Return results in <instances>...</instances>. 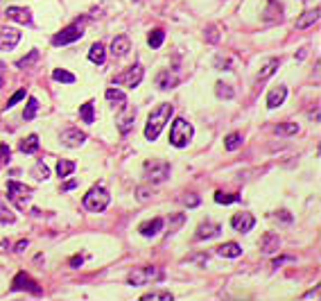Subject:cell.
<instances>
[{
  "label": "cell",
  "mask_w": 321,
  "mask_h": 301,
  "mask_svg": "<svg viewBox=\"0 0 321 301\" xmlns=\"http://www.w3.org/2000/svg\"><path fill=\"white\" fill-rule=\"evenodd\" d=\"M170 116H172V104H170V102L158 104L152 114H149V118H147V125H145V139H147V141H156L158 134H161V129H163L165 123L170 120Z\"/></svg>",
  "instance_id": "obj_1"
},
{
  "label": "cell",
  "mask_w": 321,
  "mask_h": 301,
  "mask_svg": "<svg viewBox=\"0 0 321 301\" xmlns=\"http://www.w3.org/2000/svg\"><path fill=\"white\" fill-rule=\"evenodd\" d=\"M193 125L188 123V120L183 118H177L172 123V127H170V143L174 145V148H186V145L190 143V139H193Z\"/></svg>",
  "instance_id": "obj_2"
},
{
  "label": "cell",
  "mask_w": 321,
  "mask_h": 301,
  "mask_svg": "<svg viewBox=\"0 0 321 301\" xmlns=\"http://www.w3.org/2000/svg\"><path fill=\"white\" fill-rule=\"evenodd\" d=\"M109 202H111V195L102 186L91 188L89 193L84 195V208L91 213H102L104 208L109 206Z\"/></svg>",
  "instance_id": "obj_3"
},
{
  "label": "cell",
  "mask_w": 321,
  "mask_h": 301,
  "mask_svg": "<svg viewBox=\"0 0 321 301\" xmlns=\"http://www.w3.org/2000/svg\"><path fill=\"white\" fill-rule=\"evenodd\" d=\"M143 75H145V70H143V66L140 64H136V66H129L124 73H120V75H115V79H113V84H118V86H127V89H136V86L143 82Z\"/></svg>",
  "instance_id": "obj_4"
},
{
  "label": "cell",
  "mask_w": 321,
  "mask_h": 301,
  "mask_svg": "<svg viewBox=\"0 0 321 301\" xmlns=\"http://www.w3.org/2000/svg\"><path fill=\"white\" fill-rule=\"evenodd\" d=\"M161 277H163V272L158 267H138V270H133L129 274V283L131 286H145L149 281H158Z\"/></svg>",
  "instance_id": "obj_5"
},
{
  "label": "cell",
  "mask_w": 321,
  "mask_h": 301,
  "mask_svg": "<svg viewBox=\"0 0 321 301\" xmlns=\"http://www.w3.org/2000/svg\"><path fill=\"white\" fill-rule=\"evenodd\" d=\"M168 177H170V165L165 161H154L145 165V179L147 181L158 183V181H165Z\"/></svg>",
  "instance_id": "obj_6"
},
{
  "label": "cell",
  "mask_w": 321,
  "mask_h": 301,
  "mask_svg": "<svg viewBox=\"0 0 321 301\" xmlns=\"http://www.w3.org/2000/svg\"><path fill=\"white\" fill-rule=\"evenodd\" d=\"M253 224H256V217H253L251 213H235V215L231 217V227L235 229L237 233H249L253 229Z\"/></svg>",
  "instance_id": "obj_7"
},
{
  "label": "cell",
  "mask_w": 321,
  "mask_h": 301,
  "mask_svg": "<svg viewBox=\"0 0 321 301\" xmlns=\"http://www.w3.org/2000/svg\"><path fill=\"white\" fill-rule=\"evenodd\" d=\"M11 290H30V292H34V295H39L41 288H39V283L30 277V274L18 272V274H16V279L11 281Z\"/></svg>",
  "instance_id": "obj_8"
},
{
  "label": "cell",
  "mask_w": 321,
  "mask_h": 301,
  "mask_svg": "<svg viewBox=\"0 0 321 301\" xmlns=\"http://www.w3.org/2000/svg\"><path fill=\"white\" fill-rule=\"evenodd\" d=\"M82 27L79 25H70V27H66L64 32H59V34L52 39V43L55 45H66V43H73V41H77V39H82Z\"/></svg>",
  "instance_id": "obj_9"
},
{
  "label": "cell",
  "mask_w": 321,
  "mask_h": 301,
  "mask_svg": "<svg viewBox=\"0 0 321 301\" xmlns=\"http://www.w3.org/2000/svg\"><path fill=\"white\" fill-rule=\"evenodd\" d=\"M86 141V134L79 132L77 127H70V129H64L61 132V143L66 145V148H77V145H82Z\"/></svg>",
  "instance_id": "obj_10"
},
{
  "label": "cell",
  "mask_w": 321,
  "mask_h": 301,
  "mask_svg": "<svg viewBox=\"0 0 321 301\" xmlns=\"http://www.w3.org/2000/svg\"><path fill=\"white\" fill-rule=\"evenodd\" d=\"M7 193H9V199H14V202L20 204V199H27L32 193L30 186H25V183H18V181H7Z\"/></svg>",
  "instance_id": "obj_11"
},
{
  "label": "cell",
  "mask_w": 321,
  "mask_h": 301,
  "mask_svg": "<svg viewBox=\"0 0 321 301\" xmlns=\"http://www.w3.org/2000/svg\"><path fill=\"white\" fill-rule=\"evenodd\" d=\"M18 41H20V32L18 30L7 27V30L0 32V50H14L16 45H18Z\"/></svg>",
  "instance_id": "obj_12"
},
{
  "label": "cell",
  "mask_w": 321,
  "mask_h": 301,
  "mask_svg": "<svg viewBox=\"0 0 321 301\" xmlns=\"http://www.w3.org/2000/svg\"><path fill=\"white\" fill-rule=\"evenodd\" d=\"M278 247H281V238H278V233L267 231L265 236H262V240H260V249H262V254H276V252H278Z\"/></svg>",
  "instance_id": "obj_13"
},
{
  "label": "cell",
  "mask_w": 321,
  "mask_h": 301,
  "mask_svg": "<svg viewBox=\"0 0 321 301\" xmlns=\"http://www.w3.org/2000/svg\"><path fill=\"white\" fill-rule=\"evenodd\" d=\"M5 14H7V18L9 20H16V23H20V25L32 23V11L25 9V7H9Z\"/></svg>",
  "instance_id": "obj_14"
},
{
  "label": "cell",
  "mask_w": 321,
  "mask_h": 301,
  "mask_svg": "<svg viewBox=\"0 0 321 301\" xmlns=\"http://www.w3.org/2000/svg\"><path fill=\"white\" fill-rule=\"evenodd\" d=\"M129 50H131L129 36H115L113 43H111V54L113 57H124V54H129Z\"/></svg>",
  "instance_id": "obj_15"
},
{
  "label": "cell",
  "mask_w": 321,
  "mask_h": 301,
  "mask_svg": "<svg viewBox=\"0 0 321 301\" xmlns=\"http://www.w3.org/2000/svg\"><path fill=\"white\" fill-rule=\"evenodd\" d=\"M285 98H287V89L285 86H276V89L269 91V95H267V107L269 109L281 107V104L285 102Z\"/></svg>",
  "instance_id": "obj_16"
},
{
  "label": "cell",
  "mask_w": 321,
  "mask_h": 301,
  "mask_svg": "<svg viewBox=\"0 0 321 301\" xmlns=\"http://www.w3.org/2000/svg\"><path fill=\"white\" fill-rule=\"evenodd\" d=\"M281 66V59H276V57H272V59H267L265 64H262V68L258 70V82H265L267 77H272L274 73H276V68Z\"/></svg>",
  "instance_id": "obj_17"
},
{
  "label": "cell",
  "mask_w": 321,
  "mask_h": 301,
  "mask_svg": "<svg viewBox=\"0 0 321 301\" xmlns=\"http://www.w3.org/2000/svg\"><path fill=\"white\" fill-rule=\"evenodd\" d=\"M317 20H319V7H315V9H310V11H303L297 20V30H306V27L315 25Z\"/></svg>",
  "instance_id": "obj_18"
},
{
  "label": "cell",
  "mask_w": 321,
  "mask_h": 301,
  "mask_svg": "<svg viewBox=\"0 0 321 301\" xmlns=\"http://www.w3.org/2000/svg\"><path fill=\"white\" fill-rule=\"evenodd\" d=\"M163 229V217H154V220H149V222H145V224H140L138 227V231L143 233V236H156L158 231Z\"/></svg>",
  "instance_id": "obj_19"
},
{
  "label": "cell",
  "mask_w": 321,
  "mask_h": 301,
  "mask_svg": "<svg viewBox=\"0 0 321 301\" xmlns=\"http://www.w3.org/2000/svg\"><path fill=\"white\" fill-rule=\"evenodd\" d=\"M217 254L224 258H237V256H242V247L237 242H224V245L217 247Z\"/></svg>",
  "instance_id": "obj_20"
},
{
  "label": "cell",
  "mask_w": 321,
  "mask_h": 301,
  "mask_svg": "<svg viewBox=\"0 0 321 301\" xmlns=\"http://www.w3.org/2000/svg\"><path fill=\"white\" fill-rule=\"evenodd\" d=\"M177 75L170 73V70H163V73H158L156 77V86L158 89H172V86H177Z\"/></svg>",
  "instance_id": "obj_21"
},
{
  "label": "cell",
  "mask_w": 321,
  "mask_h": 301,
  "mask_svg": "<svg viewBox=\"0 0 321 301\" xmlns=\"http://www.w3.org/2000/svg\"><path fill=\"white\" fill-rule=\"evenodd\" d=\"M219 224H213V222H206V224H202V227L197 229V233H195V238L197 240H204V238H213V236H217L219 233Z\"/></svg>",
  "instance_id": "obj_22"
},
{
  "label": "cell",
  "mask_w": 321,
  "mask_h": 301,
  "mask_svg": "<svg viewBox=\"0 0 321 301\" xmlns=\"http://www.w3.org/2000/svg\"><path fill=\"white\" fill-rule=\"evenodd\" d=\"M89 59L93 61V64H98V66L104 64V59H107V52H104V45L102 43H93V45H91Z\"/></svg>",
  "instance_id": "obj_23"
},
{
  "label": "cell",
  "mask_w": 321,
  "mask_h": 301,
  "mask_svg": "<svg viewBox=\"0 0 321 301\" xmlns=\"http://www.w3.org/2000/svg\"><path fill=\"white\" fill-rule=\"evenodd\" d=\"M133 120H136V109H127V116H122V118L118 120V129H120L122 134L131 132Z\"/></svg>",
  "instance_id": "obj_24"
},
{
  "label": "cell",
  "mask_w": 321,
  "mask_h": 301,
  "mask_svg": "<svg viewBox=\"0 0 321 301\" xmlns=\"http://www.w3.org/2000/svg\"><path fill=\"white\" fill-rule=\"evenodd\" d=\"M36 150H39V136H36V134H30V136L20 143V152L23 154H34Z\"/></svg>",
  "instance_id": "obj_25"
},
{
  "label": "cell",
  "mask_w": 321,
  "mask_h": 301,
  "mask_svg": "<svg viewBox=\"0 0 321 301\" xmlns=\"http://www.w3.org/2000/svg\"><path fill=\"white\" fill-rule=\"evenodd\" d=\"M269 2V9H265L262 18L265 20H281V5H278L276 0H267Z\"/></svg>",
  "instance_id": "obj_26"
},
{
  "label": "cell",
  "mask_w": 321,
  "mask_h": 301,
  "mask_svg": "<svg viewBox=\"0 0 321 301\" xmlns=\"http://www.w3.org/2000/svg\"><path fill=\"white\" fill-rule=\"evenodd\" d=\"M75 170V163L73 161H66V158H59V163H57V174H59L61 179L70 177Z\"/></svg>",
  "instance_id": "obj_27"
},
{
  "label": "cell",
  "mask_w": 321,
  "mask_h": 301,
  "mask_svg": "<svg viewBox=\"0 0 321 301\" xmlns=\"http://www.w3.org/2000/svg\"><path fill=\"white\" fill-rule=\"evenodd\" d=\"M163 39H165V32L163 30H152L149 32V36H147V43H149V48H161L163 45Z\"/></svg>",
  "instance_id": "obj_28"
},
{
  "label": "cell",
  "mask_w": 321,
  "mask_h": 301,
  "mask_svg": "<svg viewBox=\"0 0 321 301\" xmlns=\"http://www.w3.org/2000/svg\"><path fill=\"white\" fill-rule=\"evenodd\" d=\"M224 145H226V150H228V152H233V150H237V148H240V145H242V134H237V132L228 134V136H226V141H224Z\"/></svg>",
  "instance_id": "obj_29"
},
{
  "label": "cell",
  "mask_w": 321,
  "mask_h": 301,
  "mask_svg": "<svg viewBox=\"0 0 321 301\" xmlns=\"http://www.w3.org/2000/svg\"><path fill=\"white\" fill-rule=\"evenodd\" d=\"M36 111H39V100L30 98V100H27V107H25V111H23V118L25 120H32L36 116Z\"/></svg>",
  "instance_id": "obj_30"
},
{
  "label": "cell",
  "mask_w": 321,
  "mask_h": 301,
  "mask_svg": "<svg viewBox=\"0 0 321 301\" xmlns=\"http://www.w3.org/2000/svg\"><path fill=\"white\" fill-rule=\"evenodd\" d=\"M215 93H217V98H226V100H231L233 95H235V91L231 89V84H224V82H217V84H215Z\"/></svg>",
  "instance_id": "obj_31"
},
{
  "label": "cell",
  "mask_w": 321,
  "mask_h": 301,
  "mask_svg": "<svg viewBox=\"0 0 321 301\" xmlns=\"http://www.w3.org/2000/svg\"><path fill=\"white\" fill-rule=\"evenodd\" d=\"M143 301H172V292H147L143 295Z\"/></svg>",
  "instance_id": "obj_32"
},
{
  "label": "cell",
  "mask_w": 321,
  "mask_h": 301,
  "mask_svg": "<svg viewBox=\"0 0 321 301\" xmlns=\"http://www.w3.org/2000/svg\"><path fill=\"white\" fill-rule=\"evenodd\" d=\"M79 118L84 120V123H93L95 116H93V102H84L82 109H79Z\"/></svg>",
  "instance_id": "obj_33"
},
{
  "label": "cell",
  "mask_w": 321,
  "mask_h": 301,
  "mask_svg": "<svg viewBox=\"0 0 321 301\" xmlns=\"http://www.w3.org/2000/svg\"><path fill=\"white\" fill-rule=\"evenodd\" d=\"M14 220H16V215L2 204V197H0V224H11Z\"/></svg>",
  "instance_id": "obj_34"
},
{
  "label": "cell",
  "mask_w": 321,
  "mask_h": 301,
  "mask_svg": "<svg viewBox=\"0 0 321 301\" xmlns=\"http://www.w3.org/2000/svg\"><path fill=\"white\" fill-rule=\"evenodd\" d=\"M52 77H55L57 82H64V84H73L75 82V75L68 73V70H64V68H57L55 73H52Z\"/></svg>",
  "instance_id": "obj_35"
},
{
  "label": "cell",
  "mask_w": 321,
  "mask_h": 301,
  "mask_svg": "<svg viewBox=\"0 0 321 301\" xmlns=\"http://www.w3.org/2000/svg\"><path fill=\"white\" fill-rule=\"evenodd\" d=\"M32 174H34L36 179H39V181H45V179L50 177V170H48V165H45L43 161H39L34 165V170H32Z\"/></svg>",
  "instance_id": "obj_36"
},
{
  "label": "cell",
  "mask_w": 321,
  "mask_h": 301,
  "mask_svg": "<svg viewBox=\"0 0 321 301\" xmlns=\"http://www.w3.org/2000/svg\"><path fill=\"white\" fill-rule=\"evenodd\" d=\"M36 61H39V50H32L25 59H20L18 61V68H30V66H34Z\"/></svg>",
  "instance_id": "obj_37"
},
{
  "label": "cell",
  "mask_w": 321,
  "mask_h": 301,
  "mask_svg": "<svg viewBox=\"0 0 321 301\" xmlns=\"http://www.w3.org/2000/svg\"><path fill=\"white\" fill-rule=\"evenodd\" d=\"M237 195H228V193H222V190H217L215 193V202L217 204H233V202H237Z\"/></svg>",
  "instance_id": "obj_38"
},
{
  "label": "cell",
  "mask_w": 321,
  "mask_h": 301,
  "mask_svg": "<svg viewBox=\"0 0 321 301\" xmlns=\"http://www.w3.org/2000/svg\"><path fill=\"white\" fill-rule=\"evenodd\" d=\"M107 100H118V102H127V98H124V93L122 91H118V89H107Z\"/></svg>",
  "instance_id": "obj_39"
},
{
  "label": "cell",
  "mask_w": 321,
  "mask_h": 301,
  "mask_svg": "<svg viewBox=\"0 0 321 301\" xmlns=\"http://www.w3.org/2000/svg\"><path fill=\"white\" fill-rule=\"evenodd\" d=\"M299 132V127L294 123H290V125H278L276 127V134H297Z\"/></svg>",
  "instance_id": "obj_40"
},
{
  "label": "cell",
  "mask_w": 321,
  "mask_h": 301,
  "mask_svg": "<svg viewBox=\"0 0 321 301\" xmlns=\"http://www.w3.org/2000/svg\"><path fill=\"white\" fill-rule=\"evenodd\" d=\"M23 98H25V89L16 91V93H14V95H11V98H9V102H7V107H5V109H11V107H14V104H18V102H20V100H23Z\"/></svg>",
  "instance_id": "obj_41"
},
{
  "label": "cell",
  "mask_w": 321,
  "mask_h": 301,
  "mask_svg": "<svg viewBox=\"0 0 321 301\" xmlns=\"http://www.w3.org/2000/svg\"><path fill=\"white\" fill-rule=\"evenodd\" d=\"M9 154H11V150H9V145H0V165H2V163L5 161H9Z\"/></svg>",
  "instance_id": "obj_42"
},
{
  "label": "cell",
  "mask_w": 321,
  "mask_h": 301,
  "mask_svg": "<svg viewBox=\"0 0 321 301\" xmlns=\"http://www.w3.org/2000/svg\"><path fill=\"white\" fill-rule=\"evenodd\" d=\"M183 220H186V217H183V213H177V215L172 217V224H170V233H174V229H177V227H181V224H183Z\"/></svg>",
  "instance_id": "obj_43"
},
{
  "label": "cell",
  "mask_w": 321,
  "mask_h": 301,
  "mask_svg": "<svg viewBox=\"0 0 321 301\" xmlns=\"http://www.w3.org/2000/svg\"><path fill=\"white\" fill-rule=\"evenodd\" d=\"M321 297V288L315 286V290H308L306 295H303V299H319Z\"/></svg>",
  "instance_id": "obj_44"
},
{
  "label": "cell",
  "mask_w": 321,
  "mask_h": 301,
  "mask_svg": "<svg viewBox=\"0 0 321 301\" xmlns=\"http://www.w3.org/2000/svg\"><path fill=\"white\" fill-rule=\"evenodd\" d=\"M183 202H186V206H190V208L199 206V197H197V195H188V197L183 199Z\"/></svg>",
  "instance_id": "obj_45"
},
{
  "label": "cell",
  "mask_w": 321,
  "mask_h": 301,
  "mask_svg": "<svg viewBox=\"0 0 321 301\" xmlns=\"http://www.w3.org/2000/svg\"><path fill=\"white\" fill-rule=\"evenodd\" d=\"M219 36H217V30L215 27H208V41H217Z\"/></svg>",
  "instance_id": "obj_46"
},
{
  "label": "cell",
  "mask_w": 321,
  "mask_h": 301,
  "mask_svg": "<svg viewBox=\"0 0 321 301\" xmlns=\"http://www.w3.org/2000/svg\"><path fill=\"white\" fill-rule=\"evenodd\" d=\"M147 197H149V195H147V188H138V199H140V202H145Z\"/></svg>",
  "instance_id": "obj_47"
},
{
  "label": "cell",
  "mask_w": 321,
  "mask_h": 301,
  "mask_svg": "<svg viewBox=\"0 0 321 301\" xmlns=\"http://www.w3.org/2000/svg\"><path fill=\"white\" fill-rule=\"evenodd\" d=\"M278 217H281V220H285V222H292V215L287 211H281V213H278Z\"/></svg>",
  "instance_id": "obj_48"
},
{
  "label": "cell",
  "mask_w": 321,
  "mask_h": 301,
  "mask_svg": "<svg viewBox=\"0 0 321 301\" xmlns=\"http://www.w3.org/2000/svg\"><path fill=\"white\" fill-rule=\"evenodd\" d=\"M84 263V258L82 256H73V261H70V265H82Z\"/></svg>",
  "instance_id": "obj_49"
},
{
  "label": "cell",
  "mask_w": 321,
  "mask_h": 301,
  "mask_svg": "<svg viewBox=\"0 0 321 301\" xmlns=\"http://www.w3.org/2000/svg\"><path fill=\"white\" fill-rule=\"evenodd\" d=\"M75 186H77V181H68V183H64V188H61V190H73Z\"/></svg>",
  "instance_id": "obj_50"
},
{
  "label": "cell",
  "mask_w": 321,
  "mask_h": 301,
  "mask_svg": "<svg viewBox=\"0 0 321 301\" xmlns=\"http://www.w3.org/2000/svg\"><path fill=\"white\" fill-rule=\"evenodd\" d=\"M25 247H27V240H20L18 245H16V252H23Z\"/></svg>",
  "instance_id": "obj_51"
},
{
  "label": "cell",
  "mask_w": 321,
  "mask_h": 301,
  "mask_svg": "<svg viewBox=\"0 0 321 301\" xmlns=\"http://www.w3.org/2000/svg\"><path fill=\"white\" fill-rule=\"evenodd\" d=\"M2 70H5V66L0 64V86H2Z\"/></svg>",
  "instance_id": "obj_52"
}]
</instances>
